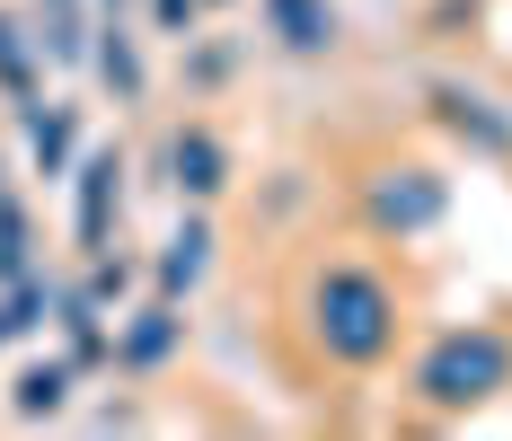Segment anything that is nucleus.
<instances>
[{"instance_id": "3", "label": "nucleus", "mask_w": 512, "mask_h": 441, "mask_svg": "<svg viewBox=\"0 0 512 441\" xmlns=\"http://www.w3.org/2000/svg\"><path fill=\"white\" fill-rule=\"evenodd\" d=\"M398 186H371V212L380 221H398V230H433L442 221V186L424 177V168H389Z\"/></svg>"}, {"instance_id": "1", "label": "nucleus", "mask_w": 512, "mask_h": 441, "mask_svg": "<svg viewBox=\"0 0 512 441\" xmlns=\"http://www.w3.org/2000/svg\"><path fill=\"white\" fill-rule=\"evenodd\" d=\"M309 344L345 371H371L398 344V292L371 265H318L309 274Z\"/></svg>"}, {"instance_id": "6", "label": "nucleus", "mask_w": 512, "mask_h": 441, "mask_svg": "<svg viewBox=\"0 0 512 441\" xmlns=\"http://www.w3.org/2000/svg\"><path fill=\"white\" fill-rule=\"evenodd\" d=\"M115 177H124V159H89V168H80V239H98V230H106Z\"/></svg>"}, {"instance_id": "12", "label": "nucleus", "mask_w": 512, "mask_h": 441, "mask_svg": "<svg viewBox=\"0 0 512 441\" xmlns=\"http://www.w3.org/2000/svg\"><path fill=\"white\" fill-rule=\"evenodd\" d=\"M9 45H18V36H9V18H0V62H9Z\"/></svg>"}, {"instance_id": "7", "label": "nucleus", "mask_w": 512, "mask_h": 441, "mask_svg": "<svg viewBox=\"0 0 512 441\" xmlns=\"http://www.w3.org/2000/svg\"><path fill=\"white\" fill-rule=\"evenodd\" d=\"M168 344H177V318H168V309H142V327L115 344V353H124L133 371H159V362H168Z\"/></svg>"}, {"instance_id": "5", "label": "nucleus", "mask_w": 512, "mask_h": 441, "mask_svg": "<svg viewBox=\"0 0 512 441\" xmlns=\"http://www.w3.org/2000/svg\"><path fill=\"white\" fill-rule=\"evenodd\" d=\"M204 247H212V230H204V221H186V230L168 239V256H159V292H186V283L204 274Z\"/></svg>"}, {"instance_id": "10", "label": "nucleus", "mask_w": 512, "mask_h": 441, "mask_svg": "<svg viewBox=\"0 0 512 441\" xmlns=\"http://www.w3.org/2000/svg\"><path fill=\"white\" fill-rule=\"evenodd\" d=\"M62 159H71V115H36V168L62 177Z\"/></svg>"}, {"instance_id": "9", "label": "nucleus", "mask_w": 512, "mask_h": 441, "mask_svg": "<svg viewBox=\"0 0 512 441\" xmlns=\"http://www.w3.org/2000/svg\"><path fill=\"white\" fill-rule=\"evenodd\" d=\"M62 389H71V371H62V362L27 371V380H18V415H45V406H62Z\"/></svg>"}, {"instance_id": "4", "label": "nucleus", "mask_w": 512, "mask_h": 441, "mask_svg": "<svg viewBox=\"0 0 512 441\" xmlns=\"http://www.w3.org/2000/svg\"><path fill=\"white\" fill-rule=\"evenodd\" d=\"M168 168H177V186L204 203V195H221V177H230V159H221V142H212L204 124H186L177 142H168Z\"/></svg>"}, {"instance_id": "8", "label": "nucleus", "mask_w": 512, "mask_h": 441, "mask_svg": "<svg viewBox=\"0 0 512 441\" xmlns=\"http://www.w3.org/2000/svg\"><path fill=\"white\" fill-rule=\"evenodd\" d=\"M274 27H283V45H327V18H318V9H309V0H274Z\"/></svg>"}, {"instance_id": "11", "label": "nucleus", "mask_w": 512, "mask_h": 441, "mask_svg": "<svg viewBox=\"0 0 512 441\" xmlns=\"http://www.w3.org/2000/svg\"><path fill=\"white\" fill-rule=\"evenodd\" d=\"M195 18V0H159V27H186Z\"/></svg>"}, {"instance_id": "2", "label": "nucleus", "mask_w": 512, "mask_h": 441, "mask_svg": "<svg viewBox=\"0 0 512 441\" xmlns=\"http://www.w3.org/2000/svg\"><path fill=\"white\" fill-rule=\"evenodd\" d=\"M495 389H512V336L504 327H460L415 362V397L433 406H486Z\"/></svg>"}]
</instances>
